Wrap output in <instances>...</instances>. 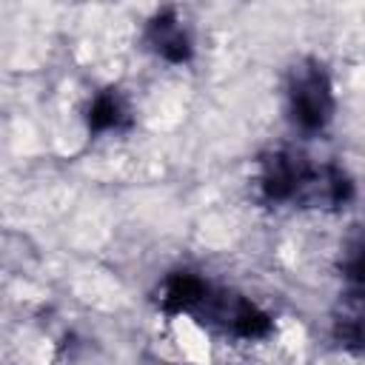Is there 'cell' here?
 Listing matches in <instances>:
<instances>
[{"label": "cell", "instance_id": "6da1fadb", "mask_svg": "<svg viewBox=\"0 0 365 365\" xmlns=\"http://www.w3.org/2000/svg\"><path fill=\"white\" fill-rule=\"evenodd\" d=\"M325 163H311L294 148H274L259 157L257 197L265 205L317 208Z\"/></svg>", "mask_w": 365, "mask_h": 365}, {"label": "cell", "instance_id": "7a4b0ae2", "mask_svg": "<svg viewBox=\"0 0 365 365\" xmlns=\"http://www.w3.org/2000/svg\"><path fill=\"white\" fill-rule=\"evenodd\" d=\"M285 108L291 125L302 134H322L331 125L336 94L334 80L319 60L305 57L291 66L285 80Z\"/></svg>", "mask_w": 365, "mask_h": 365}, {"label": "cell", "instance_id": "3957f363", "mask_svg": "<svg viewBox=\"0 0 365 365\" xmlns=\"http://www.w3.org/2000/svg\"><path fill=\"white\" fill-rule=\"evenodd\" d=\"M339 277L342 294L339 311L334 314L331 336L342 351L365 356V240H354L345 245L339 259Z\"/></svg>", "mask_w": 365, "mask_h": 365}, {"label": "cell", "instance_id": "277c9868", "mask_svg": "<svg viewBox=\"0 0 365 365\" xmlns=\"http://www.w3.org/2000/svg\"><path fill=\"white\" fill-rule=\"evenodd\" d=\"M200 325H208L225 336L234 339H265L274 331V319L268 311H262L257 302H251L242 294L234 291H222L208 285L202 302L197 305V311L191 314Z\"/></svg>", "mask_w": 365, "mask_h": 365}, {"label": "cell", "instance_id": "5b68a950", "mask_svg": "<svg viewBox=\"0 0 365 365\" xmlns=\"http://www.w3.org/2000/svg\"><path fill=\"white\" fill-rule=\"evenodd\" d=\"M145 46L165 63L182 66L194 57V40L185 26V20L177 14V9H160L148 17L143 31Z\"/></svg>", "mask_w": 365, "mask_h": 365}, {"label": "cell", "instance_id": "8992f818", "mask_svg": "<svg viewBox=\"0 0 365 365\" xmlns=\"http://www.w3.org/2000/svg\"><path fill=\"white\" fill-rule=\"evenodd\" d=\"M208 279L194 271H171L157 288V308L165 317H191L208 291Z\"/></svg>", "mask_w": 365, "mask_h": 365}, {"label": "cell", "instance_id": "52a82bcc", "mask_svg": "<svg viewBox=\"0 0 365 365\" xmlns=\"http://www.w3.org/2000/svg\"><path fill=\"white\" fill-rule=\"evenodd\" d=\"M134 125V114L120 88H103L91 97L86 108L88 134H123Z\"/></svg>", "mask_w": 365, "mask_h": 365}]
</instances>
